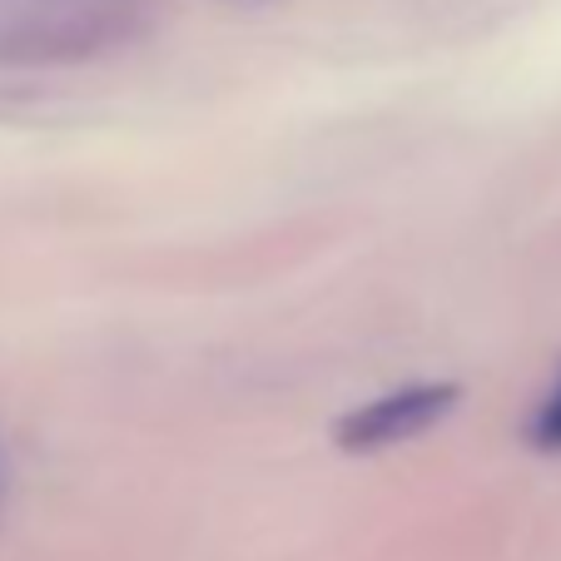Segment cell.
<instances>
[{"mask_svg": "<svg viewBox=\"0 0 561 561\" xmlns=\"http://www.w3.org/2000/svg\"><path fill=\"white\" fill-rule=\"evenodd\" d=\"M145 35L135 0H55L0 35V60L11 65H80L125 50Z\"/></svg>", "mask_w": 561, "mask_h": 561, "instance_id": "1", "label": "cell"}, {"mask_svg": "<svg viewBox=\"0 0 561 561\" xmlns=\"http://www.w3.org/2000/svg\"><path fill=\"white\" fill-rule=\"evenodd\" d=\"M457 398H462L457 382H413V388L382 392L373 403L353 408V413L333 427V437H339L343 453H388V447L413 443V437H423L433 423H443L457 408Z\"/></svg>", "mask_w": 561, "mask_h": 561, "instance_id": "2", "label": "cell"}, {"mask_svg": "<svg viewBox=\"0 0 561 561\" xmlns=\"http://www.w3.org/2000/svg\"><path fill=\"white\" fill-rule=\"evenodd\" d=\"M527 437H531V447H537V453L561 457V368H557V378H551V388L541 392V403H537V413H531Z\"/></svg>", "mask_w": 561, "mask_h": 561, "instance_id": "3", "label": "cell"}]
</instances>
